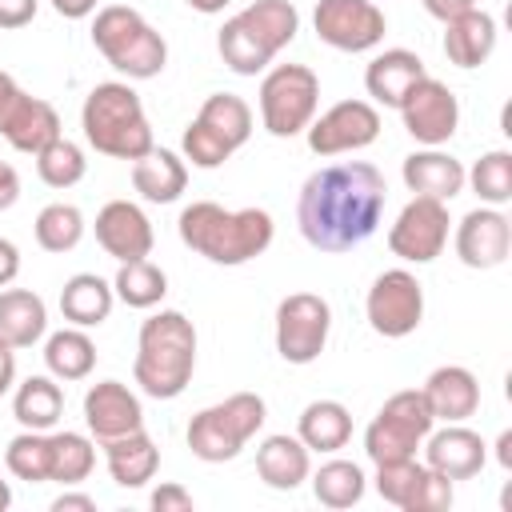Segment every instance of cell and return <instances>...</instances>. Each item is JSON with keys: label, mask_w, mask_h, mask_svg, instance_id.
<instances>
[{"label": "cell", "mask_w": 512, "mask_h": 512, "mask_svg": "<svg viewBox=\"0 0 512 512\" xmlns=\"http://www.w3.org/2000/svg\"><path fill=\"white\" fill-rule=\"evenodd\" d=\"M384 204V176L364 160H344L304 180L296 200V224L316 252H348L380 228Z\"/></svg>", "instance_id": "obj_1"}, {"label": "cell", "mask_w": 512, "mask_h": 512, "mask_svg": "<svg viewBox=\"0 0 512 512\" xmlns=\"http://www.w3.org/2000/svg\"><path fill=\"white\" fill-rule=\"evenodd\" d=\"M176 228H180V240L196 256H204L212 264H224V268L256 260L276 236V224L264 208H236L232 212V208H220L212 200L188 204L180 212Z\"/></svg>", "instance_id": "obj_2"}, {"label": "cell", "mask_w": 512, "mask_h": 512, "mask_svg": "<svg viewBox=\"0 0 512 512\" xmlns=\"http://www.w3.org/2000/svg\"><path fill=\"white\" fill-rule=\"evenodd\" d=\"M196 372V328L184 312L164 308L140 324L132 380L152 400H176Z\"/></svg>", "instance_id": "obj_3"}, {"label": "cell", "mask_w": 512, "mask_h": 512, "mask_svg": "<svg viewBox=\"0 0 512 512\" xmlns=\"http://www.w3.org/2000/svg\"><path fill=\"white\" fill-rule=\"evenodd\" d=\"M80 128H84V140L100 156H112V160H136L152 148L148 112H144L140 96L132 92V84H124V80L96 84L84 96Z\"/></svg>", "instance_id": "obj_4"}, {"label": "cell", "mask_w": 512, "mask_h": 512, "mask_svg": "<svg viewBox=\"0 0 512 512\" xmlns=\"http://www.w3.org/2000/svg\"><path fill=\"white\" fill-rule=\"evenodd\" d=\"M92 44L96 52L128 80H152L168 64L164 36L128 4H108L92 20Z\"/></svg>", "instance_id": "obj_5"}, {"label": "cell", "mask_w": 512, "mask_h": 512, "mask_svg": "<svg viewBox=\"0 0 512 512\" xmlns=\"http://www.w3.org/2000/svg\"><path fill=\"white\" fill-rule=\"evenodd\" d=\"M268 420V408L256 392H232L228 400L220 404H208L192 416L188 424V448L196 460L204 464H224V460H236L240 448L264 428Z\"/></svg>", "instance_id": "obj_6"}, {"label": "cell", "mask_w": 512, "mask_h": 512, "mask_svg": "<svg viewBox=\"0 0 512 512\" xmlns=\"http://www.w3.org/2000/svg\"><path fill=\"white\" fill-rule=\"evenodd\" d=\"M252 136V108L236 92H212L196 120L184 128V160L196 168H220Z\"/></svg>", "instance_id": "obj_7"}, {"label": "cell", "mask_w": 512, "mask_h": 512, "mask_svg": "<svg viewBox=\"0 0 512 512\" xmlns=\"http://www.w3.org/2000/svg\"><path fill=\"white\" fill-rule=\"evenodd\" d=\"M436 416L424 400L420 388H404L396 396L384 400V408L376 412V420L364 432V452L372 464H392V460H408L416 456V448L424 444V436L432 432Z\"/></svg>", "instance_id": "obj_8"}, {"label": "cell", "mask_w": 512, "mask_h": 512, "mask_svg": "<svg viewBox=\"0 0 512 512\" xmlns=\"http://www.w3.org/2000/svg\"><path fill=\"white\" fill-rule=\"evenodd\" d=\"M320 104V76L308 64H276L260 80V120L272 136H300Z\"/></svg>", "instance_id": "obj_9"}, {"label": "cell", "mask_w": 512, "mask_h": 512, "mask_svg": "<svg viewBox=\"0 0 512 512\" xmlns=\"http://www.w3.org/2000/svg\"><path fill=\"white\" fill-rule=\"evenodd\" d=\"M332 332V308L316 292H292L276 304V352L288 364H312Z\"/></svg>", "instance_id": "obj_10"}, {"label": "cell", "mask_w": 512, "mask_h": 512, "mask_svg": "<svg viewBox=\"0 0 512 512\" xmlns=\"http://www.w3.org/2000/svg\"><path fill=\"white\" fill-rule=\"evenodd\" d=\"M364 312H368L372 332H380L388 340H400V336L416 332L420 320H424V288L408 268H388L372 280Z\"/></svg>", "instance_id": "obj_11"}, {"label": "cell", "mask_w": 512, "mask_h": 512, "mask_svg": "<svg viewBox=\"0 0 512 512\" xmlns=\"http://www.w3.org/2000/svg\"><path fill=\"white\" fill-rule=\"evenodd\" d=\"M448 204L444 200H432V196H412L396 224L388 228V248L392 256L408 260V264H432L444 244H448Z\"/></svg>", "instance_id": "obj_12"}, {"label": "cell", "mask_w": 512, "mask_h": 512, "mask_svg": "<svg viewBox=\"0 0 512 512\" xmlns=\"http://www.w3.org/2000/svg\"><path fill=\"white\" fill-rule=\"evenodd\" d=\"M376 492L400 512H444L452 508V480L420 464L416 456L376 464Z\"/></svg>", "instance_id": "obj_13"}, {"label": "cell", "mask_w": 512, "mask_h": 512, "mask_svg": "<svg viewBox=\"0 0 512 512\" xmlns=\"http://www.w3.org/2000/svg\"><path fill=\"white\" fill-rule=\"evenodd\" d=\"M312 28L336 52H368L384 40L388 20L372 0H320Z\"/></svg>", "instance_id": "obj_14"}, {"label": "cell", "mask_w": 512, "mask_h": 512, "mask_svg": "<svg viewBox=\"0 0 512 512\" xmlns=\"http://www.w3.org/2000/svg\"><path fill=\"white\" fill-rule=\"evenodd\" d=\"M400 120L408 128V136L424 148H440L456 136L460 128V100L452 96V88L436 76H424L412 84V92L400 100Z\"/></svg>", "instance_id": "obj_15"}, {"label": "cell", "mask_w": 512, "mask_h": 512, "mask_svg": "<svg viewBox=\"0 0 512 512\" xmlns=\"http://www.w3.org/2000/svg\"><path fill=\"white\" fill-rule=\"evenodd\" d=\"M308 148L316 156H340V152H360L380 136V112L368 100H340L328 112L312 116Z\"/></svg>", "instance_id": "obj_16"}, {"label": "cell", "mask_w": 512, "mask_h": 512, "mask_svg": "<svg viewBox=\"0 0 512 512\" xmlns=\"http://www.w3.org/2000/svg\"><path fill=\"white\" fill-rule=\"evenodd\" d=\"M512 252V224L500 208H472L460 224H456V256L468 268H500Z\"/></svg>", "instance_id": "obj_17"}, {"label": "cell", "mask_w": 512, "mask_h": 512, "mask_svg": "<svg viewBox=\"0 0 512 512\" xmlns=\"http://www.w3.org/2000/svg\"><path fill=\"white\" fill-rule=\"evenodd\" d=\"M96 244L112 256V260H144L156 244L152 236V220L144 216L140 204L132 200H108L96 212Z\"/></svg>", "instance_id": "obj_18"}, {"label": "cell", "mask_w": 512, "mask_h": 512, "mask_svg": "<svg viewBox=\"0 0 512 512\" xmlns=\"http://www.w3.org/2000/svg\"><path fill=\"white\" fill-rule=\"evenodd\" d=\"M84 424L100 444H108L116 436H128V432L144 428L140 396L120 380H100L84 396Z\"/></svg>", "instance_id": "obj_19"}, {"label": "cell", "mask_w": 512, "mask_h": 512, "mask_svg": "<svg viewBox=\"0 0 512 512\" xmlns=\"http://www.w3.org/2000/svg\"><path fill=\"white\" fill-rule=\"evenodd\" d=\"M0 136H4L16 152L36 156L40 148H48V144H52L56 136H64V132H60V116H56V108H52L48 100L28 96L24 88H16V92L8 96V104L0 108Z\"/></svg>", "instance_id": "obj_20"}, {"label": "cell", "mask_w": 512, "mask_h": 512, "mask_svg": "<svg viewBox=\"0 0 512 512\" xmlns=\"http://www.w3.org/2000/svg\"><path fill=\"white\" fill-rule=\"evenodd\" d=\"M484 460H488V444L480 440V432L464 424H448L424 436V464L444 480H472L484 468Z\"/></svg>", "instance_id": "obj_21"}, {"label": "cell", "mask_w": 512, "mask_h": 512, "mask_svg": "<svg viewBox=\"0 0 512 512\" xmlns=\"http://www.w3.org/2000/svg\"><path fill=\"white\" fill-rule=\"evenodd\" d=\"M428 72H424V60L416 56V52H408V48H384V52H376L372 60H368V68H364V88H368V96L376 100V104H384V108H400V100L412 92V84L416 80H424Z\"/></svg>", "instance_id": "obj_22"}, {"label": "cell", "mask_w": 512, "mask_h": 512, "mask_svg": "<svg viewBox=\"0 0 512 512\" xmlns=\"http://www.w3.org/2000/svg\"><path fill=\"white\" fill-rule=\"evenodd\" d=\"M420 392H424L432 416L444 424H464L480 408V384L464 364H444V368L428 372Z\"/></svg>", "instance_id": "obj_23"}, {"label": "cell", "mask_w": 512, "mask_h": 512, "mask_svg": "<svg viewBox=\"0 0 512 512\" xmlns=\"http://www.w3.org/2000/svg\"><path fill=\"white\" fill-rule=\"evenodd\" d=\"M408 192L416 196H432V200H452L464 192V164L440 148H420L412 156H404V168H400Z\"/></svg>", "instance_id": "obj_24"}, {"label": "cell", "mask_w": 512, "mask_h": 512, "mask_svg": "<svg viewBox=\"0 0 512 512\" xmlns=\"http://www.w3.org/2000/svg\"><path fill=\"white\" fill-rule=\"evenodd\" d=\"M312 472V460H308V448L300 444V436H288V432H276V436H264L260 448H256V476L276 488V492H292L308 480Z\"/></svg>", "instance_id": "obj_25"}, {"label": "cell", "mask_w": 512, "mask_h": 512, "mask_svg": "<svg viewBox=\"0 0 512 512\" xmlns=\"http://www.w3.org/2000/svg\"><path fill=\"white\" fill-rule=\"evenodd\" d=\"M132 188L148 200V204H172L180 200V192L188 188V164L168 152V148H148L144 156L132 160Z\"/></svg>", "instance_id": "obj_26"}, {"label": "cell", "mask_w": 512, "mask_h": 512, "mask_svg": "<svg viewBox=\"0 0 512 512\" xmlns=\"http://www.w3.org/2000/svg\"><path fill=\"white\" fill-rule=\"evenodd\" d=\"M496 48V20L484 8H468L464 16L444 24V56L456 68H480Z\"/></svg>", "instance_id": "obj_27"}, {"label": "cell", "mask_w": 512, "mask_h": 512, "mask_svg": "<svg viewBox=\"0 0 512 512\" xmlns=\"http://www.w3.org/2000/svg\"><path fill=\"white\" fill-rule=\"evenodd\" d=\"M104 464L120 488H144L160 468V448L152 444V436L144 428H136V432L104 444Z\"/></svg>", "instance_id": "obj_28"}, {"label": "cell", "mask_w": 512, "mask_h": 512, "mask_svg": "<svg viewBox=\"0 0 512 512\" xmlns=\"http://www.w3.org/2000/svg\"><path fill=\"white\" fill-rule=\"evenodd\" d=\"M112 300H116L112 284H108L104 276H96V272H76V276H68L64 288H60V312H64V320L76 324V328H96V324H104L108 312H112Z\"/></svg>", "instance_id": "obj_29"}, {"label": "cell", "mask_w": 512, "mask_h": 512, "mask_svg": "<svg viewBox=\"0 0 512 512\" xmlns=\"http://www.w3.org/2000/svg\"><path fill=\"white\" fill-rule=\"evenodd\" d=\"M296 436L308 452H340L352 436V412L340 400H312L296 420Z\"/></svg>", "instance_id": "obj_30"}, {"label": "cell", "mask_w": 512, "mask_h": 512, "mask_svg": "<svg viewBox=\"0 0 512 512\" xmlns=\"http://www.w3.org/2000/svg\"><path fill=\"white\" fill-rule=\"evenodd\" d=\"M48 332V308L28 288H4L0 292V336L12 348H32Z\"/></svg>", "instance_id": "obj_31"}, {"label": "cell", "mask_w": 512, "mask_h": 512, "mask_svg": "<svg viewBox=\"0 0 512 512\" xmlns=\"http://www.w3.org/2000/svg\"><path fill=\"white\" fill-rule=\"evenodd\" d=\"M12 416L20 420V428H32V432L56 428V420L64 416V392H60L56 376H28L24 384H16Z\"/></svg>", "instance_id": "obj_32"}, {"label": "cell", "mask_w": 512, "mask_h": 512, "mask_svg": "<svg viewBox=\"0 0 512 512\" xmlns=\"http://www.w3.org/2000/svg\"><path fill=\"white\" fill-rule=\"evenodd\" d=\"M244 24H248V32L276 56L280 48H288L292 40H296V32H300V12H296V4L292 0H256V4H248L244 12H236Z\"/></svg>", "instance_id": "obj_33"}, {"label": "cell", "mask_w": 512, "mask_h": 512, "mask_svg": "<svg viewBox=\"0 0 512 512\" xmlns=\"http://www.w3.org/2000/svg\"><path fill=\"white\" fill-rule=\"evenodd\" d=\"M44 364L56 380H84L96 368V344L84 328H60L44 340Z\"/></svg>", "instance_id": "obj_34"}, {"label": "cell", "mask_w": 512, "mask_h": 512, "mask_svg": "<svg viewBox=\"0 0 512 512\" xmlns=\"http://www.w3.org/2000/svg\"><path fill=\"white\" fill-rule=\"evenodd\" d=\"M112 292L128 308H156L164 300V292H168V276L148 256L144 260H124L120 272H116V280H112Z\"/></svg>", "instance_id": "obj_35"}, {"label": "cell", "mask_w": 512, "mask_h": 512, "mask_svg": "<svg viewBox=\"0 0 512 512\" xmlns=\"http://www.w3.org/2000/svg\"><path fill=\"white\" fill-rule=\"evenodd\" d=\"M48 452H52L48 480H56L64 488L88 480V472L96 468V444L84 432H52L48 436Z\"/></svg>", "instance_id": "obj_36"}, {"label": "cell", "mask_w": 512, "mask_h": 512, "mask_svg": "<svg viewBox=\"0 0 512 512\" xmlns=\"http://www.w3.org/2000/svg\"><path fill=\"white\" fill-rule=\"evenodd\" d=\"M216 48H220L224 64H228L236 76H256V72H264V68L272 64V52L248 32V24H244L240 16L224 20V28H220V36H216Z\"/></svg>", "instance_id": "obj_37"}, {"label": "cell", "mask_w": 512, "mask_h": 512, "mask_svg": "<svg viewBox=\"0 0 512 512\" xmlns=\"http://www.w3.org/2000/svg\"><path fill=\"white\" fill-rule=\"evenodd\" d=\"M364 472L352 460H328L320 464V472L312 476V496L324 508H352L364 500Z\"/></svg>", "instance_id": "obj_38"}, {"label": "cell", "mask_w": 512, "mask_h": 512, "mask_svg": "<svg viewBox=\"0 0 512 512\" xmlns=\"http://www.w3.org/2000/svg\"><path fill=\"white\" fill-rule=\"evenodd\" d=\"M464 184H472V192H476L480 204H488V208L508 204V200H512V152H504V148L484 152V156L472 164V172H464Z\"/></svg>", "instance_id": "obj_39"}, {"label": "cell", "mask_w": 512, "mask_h": 512, "mask_svg": "<svg viewBox=\"0 0 512 512\" xmlns=\"http://www.w3.org/2000/svg\"><path fill=\"white\" fill-rule=\"evenodd\" d=\"M32 232H36V244L44 252H72L84 240V212L76 204H64V200L48 204V208H40Z\"/></svg>", "instance_id": "obj_40"}, {"label": "cell", "mask_w": 512, "mask_h": 512, "mask_svg": "<svg viewBox=\"0 0 512 512\" xmlns=\"http://www.w3.org/2000/svg\"><path fill=\"white\" fill-rule=\"evenodd\" d=\"M36 172L48 188H72L84 180L88 172V160H84V148L72 144L68 136H56L48 148L36 152Z\"/></svg>", "instance_id": "obj_41"}, {"label": "cell", "mask_w": 512, "mask_h": 512, "mask_svg": "<svg viewBox=\"0 0 512 512\" xmlns=\"http://www.w3.org/2000/svg\"><path fill=\"white\" fill-rule=\"evenodd\" d=\"M4 464L16 480H28V484H44L48 480V468H52V452H48V432H32L24 428L20 436L8 440L4 448Z\"/></svg>", "instance_id": "obj_42"}, {"label": "cell", "mask_w": 512, "mask_h": 512, "mask_svg": "<svg viewBox=\"0 0 512 512\" xmlns=\"http://www.w3.org/2000/svg\"><path fill=\"white\" fill-rule=\"evenodd\" d=\"M152 508L156 512H192V496L180 484H160L152 492Z\"/></svg>", "instance_id": "obj_43"}, {"label": "cell", "mask_w": 512, "mask_h": 512, "mask_svg": "<svg viewBox=\"0 0 512 512\" xmlns=\"http://www.w3.org/2000/svg\"><path fill=\"white\" fill-rule=\"evenodd\" d=\"M40 0H0V28H24L32 24Z\"/></svg>", "instance_id": "obj_44"}, {"label": "cell", "mask_w": 512, "mask_h": 512, "mask_svg": "<svg viewBox=\"0 0 512 512\" xmlns=\"http://www.w3.org/2000/svg\"><path fill=\"white\" fill-rule=\"evenodd\" d=\"M420 4H424V12H428L432 20H440V24H448V20L464 16L468 8H476V0H420Z\"/></svg>", "instance_id": "obj_45"}, {"label": "cell", "mask_w": 512, "mask_h": 512, "mask_svg": "<svg viewBox=\"0 0 512 512\" xmlns=\"http://www.w3.org/2000/svg\"><path fill=\"white\" fill-rule=\"evenodd\" d=\"M20 276V248L0 236V288H8Z\"/></svg>", "instance_id": "obj_46"}, {"label": "cell", "mask_w": 512, "mask_h": 512, "mask_svg": "<svg viewBox=\"0 0 512 512\" xmlns=\"http://www.w3.org/2000/svg\"><path fill=\"white\" fill-rule=\"evenodd\" d=\"M16 200H20V176L12 164L0 160V212H8Z\"/></svg>", "instance_id": "obj_47"}, {"label": "cell", "mask_w": 512, "mask_h": 512, "mask_svg": "<svg viewBox=\"0 0 512 512\" xmlns=\"http://www.w3.org/2000/svg\"><path fill=\"white\" fill-rule=\"evenodd\" d=\"M52 512H96V500L84 492H60L52 500Z\"/></svg>", "instance_id": "obj_48"}, {"label": "cell", "mask_w": 512, "mask_h": 512, "mask_svg": "<svg viewBox=\"0 0 512 512\" xmlns=\"http://www.w3.org/2000/svg\"><path fill=\"white\" fill-rule=\"evenodd\" d=\"M12 384H16V348L0 336V396H4Z\"/></svg>", "instance_id": "obj_49"}, {"label": "cell", "mask_w": 512, "mask_h": 512, "mask_svg": "<svg viewBox=\"0 0 512 512\" xmlns=\"http://www.w3.org/2000/svg\"><path fill=\"white\" fill-rule=\"evenodd\" d=\"M52 8L64 16V20H84L96 12V0H52Z\"/></svg>", "instance_id": "obj_50"}, {"label": "cell", "mask_w": 512, "mask_h": 512, "mask_svg": "<svg viewBox=\"0 0 512 512\" xmlns=\"http://www.w3.org/2000/svg\"><path fill=\"white\" fill-rule=\"evenodd\" d=\"M232 0H188V8H196V12H204V16H212V12H224Z\"/></svg>", "instance_id": "obj_51"}, {"label": "cell", "mask_w": 512, "mask_h": 512, "mask_svg": "<svg viewBox=\"0 0 512 512\" xmlns=\"http://www.w3.org/2000/svg\"><path fill=\"white\" fill-rule=\"evenodd\" d=\"M496 448H500V464L512 468V432H500V444Z\"/></svg>", "instance_id": "obj_52"}, {"label": "cell", "mask_w": 512, "mask_h": 512, "mask_svg": "<svg viewBox=\"0 0 512 512\" xmlns=\"http://www.w3.org/2000/svg\"><path fill=\"white\" fill-rule=\"evenodd\" d=\"M16 88H20V84H16V80H12V76H8V72H0V108H4V104H8V96H12V92H16Z\"/></svg>", "instance_id": "obj_53"}, {"label": "cell", "mask_w": 512, "mask_h": 512, "mask_svg": "<svg viewBox=\"0 0 512 512\" xmlns=\"http://www.w3.org/2000/svg\"><path fill=\"white\" fill-rule=\"evenodd\" d=\"M8 504H12V488H8V484H4V480H0V512H4V508H8Z\"/></svg>", "instance_id": "obj_54"}]
</instances>
